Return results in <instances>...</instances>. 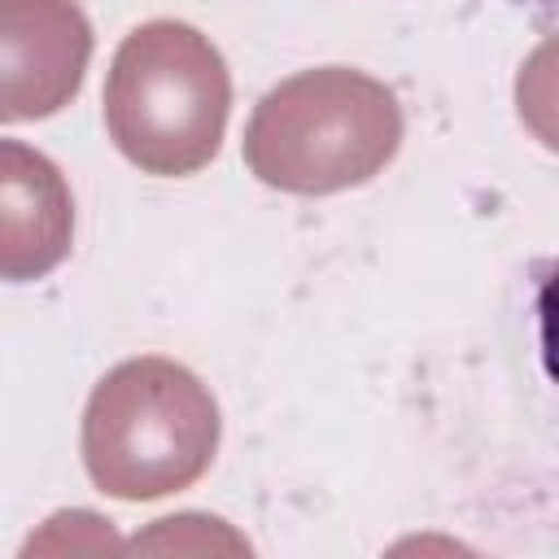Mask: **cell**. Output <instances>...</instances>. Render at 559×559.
Returning a JSON list of instances; mask_svg holds the SVG:
<instances>
[{"instance_id":"3957f363","label":"cell","mask_w":559,"mask_h":559,"mask_svg":"<svg viewBox=\"0 0 559 559\" xmlns=\"http://www.w3.org/2000/svg\"><path fill=\"white\" fill-rule=\"evenodd\" d=\"M231 114V74L210 35L153 17L135 26L105 74V127L144 175L179 179L214 162Z\"/></svg>"},{"instance_id":"5b68a950","label":"cell","mask_w":559,"mask_h":559,"mask_svg":"<svg viewBox=\"0 0 559 559\" xmlns=\"http://www.w3.org/2000/svg\"><path fill=\"white\" fill-rule=\"evenodd\" d=\"M74 240V197L52 157L0 140V280L26 284L57 271Z\"/></svg>"},{"instance_id":"7a4b0ae2","label":"cell","mask_w":559,"mask_h":559,"mask_svg":"<svg viewBox=\"0 0 559 559\" xmlns=\"http://www.w3.org/2000/svg\"><path fill=\"white\" fill-rule=\"evenodd\" d=\"M218 402L175 358L109 367L83 411V467L118 502H153L197 485L218 450Z\"/></svg>"},{"instance_id":"277c9868","label":"cell","mask_w":559,"mask_h":559,"mask_svg":"<svg viewBox=\"0 0 559 559\" xmlns=\"http://www.w3.org/2000/svg\"><path fill=\"white\" fill-rule=\"evenodd\" d=\"M87 61L92 26L74 0H0V122L61 114Z\"/></svg>"},{"instance_id":"6da1fadb","label":"cell","mask_w":559,"mask_h":559,"mask_svg":"<svg viewBox=\"0 0 559 559\" xmlns=\"http://www.w3.org/2000/svg\"><path fill=\"white\" fill-rule=\"evenodd\" d=\"M402 148L393 87L354 66H314L275 83L245 127L249 170L280 192L328 197L376 179Z\"/></svg>"}]
</instances>
